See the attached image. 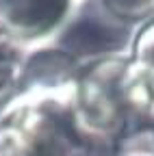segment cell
Returning a JSON list of instances; mask_svg holds the SVG:
<instances>
[{
	"instance_id": "5",
	"label": "cell",
	"mask_w": 154,
	"mask_h": 156,
	"mask_svg": "<svg viewBox=\"0 0 154 156\" xmlns=\"http://www.w3.org/2000/svg\"><path fill=\"white\" fill-rule=\"evenodd\" d=\"M98 2L128 26L134 22L154 20V0H98Z\"/></svg>"
},
{
	"instance_id": "1",
	"label": "cell",
	"mask_w": 154,
	"mask_h": 156,
	"mask_svg": "<svg viewBox=\"0 0 154 156\" xmlns=\"http://www.w3.org/2000/svg\"><path fill=\"white\" fill-rule=\"evenodd\" d=\"M30 89L0 113V156H115L83 132L74 117L72 91Z\"/></svg>"
},
{
	"instance_id": "6",
	"label": "cell",
	"mask_w": 154,
	"mask_h": 156,
	"mask_svg": "<svg viewBox=\"0 0 154 156\" xmlns=\"http://www.w3.org/2000/svg\"><path fill=\"white\" fill-rule=\"evenodd\" d=\"M130 61L154 72V20L145 22L143 28L137 33V37L132 41Z\"/></svg>"
},
{
	"instance_id": "8",
	"label": "cell",
	"mask_w": 154,
	"mask_h": 156,
	"mask_svg": "<svg viewBox=\"0 0 154 156\" xmlns=\"http://www.w3.org/2000/svg\"><path fill=\"white\" fill-rule=\"evenodd\" d=\"M126 156H154L152 152H132V154H126Z\"/></svg>"
},
{
	"instance_id": "3",
	"label": "cell",
	"mask_w": 154,
	"mask_h": 156,
	"mask_svg": "<svg viewBox=\"0 0 154 156\" xmlns=\"http://www.w3.org/2000/svg\"><path fill=\"white\" fill-rule=\"evenodd\" d=\"M128 33L130 26L111 15L95 0V5H89L87 11L70 20L56 48L70 54L74 61L81 56L100 61L109 56H120V52L128 46Z\"/></svg>"
},
{
	"instance_id": "7",
	"label": "cell",
	"mask_w": 154,
	"mask_h": 156,
	"mask_svg": "<svg viewBox=\"0 0 154 156\" xmlns=\"http://www.w3.org/2000/svg\"><path fill=\"white\" fill-rule=\"evenodd\" d=\"M20 72V52H17L13 39L0 33V91H2Z\"/></svg>"
},
{
	"instance_id": "2",
	"label": "cell",
	"mask_w": 154,
	"mask_h": 156,
	"mask_svg": "<svg viewBox=\"0 0 154 156\" xmlns=\"http://www.w3.org/2000/svg\"><path fill=\"white\" fill-rule=\"evenodd\" d=\"M126 65V56L91 61L87 69L76 76L72 87V108L83 132L113 147H117L128 126L122 100V76Z\"/></svg>"
},
{
	"instance_id": "4",
	"label": "cell",
	"mask_w": 154,
	"mask_h": 156,
	"mask_svg": "<svg viewBox=\"0 0 154 156\" xmlns=\"http://www.w3.org/2000/svg\"><path fill=\"white\" fill-rule=\"evenodd\" d=\"M72 0H0V33L15 39H39L70 17Z\"/></svg>"
}]
</instances>
